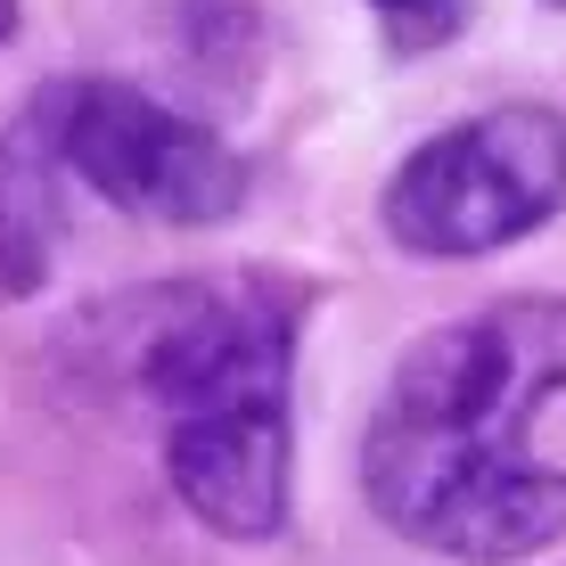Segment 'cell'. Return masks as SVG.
Returning a JSON list of instances; mask_svg holds the SVG:
<instances>
[{"label":"cell","mask_w":566,"mask_h":566,"mask_svg":"<svg viewBox=\"0 0 566 566\" xmlns=\"http://www.w3.org/2000/svg\"><path fill=\"white\" fill-rule=\"evenodd\" d=\"M312 287L263 263L181 271L148 280L132 296H99L66 328L74 386L107 402H140L156 427H181L206 411H263L296 402V337Z\"/></svg>","instance_id":"2"},{"label":"cell","mask_w":566,"mask_h":566,"mask_svg":"<svg viewBox=\"0 0 566 566\" xmlns=\"http://www.w3.org/2000/svg\"><path fill=\"white\" fill-rule=\"evenodd\" d=\"M386 17V50H436L468 25V0H369Z\"/></svg>","instance_id":"8"},{"label":"cell","mask_w":566,"mask_h":566,"mask_svg":"<svg viewBox=\"0 0 566 566\" xmlns=\"http://www.w3.org/2000/svg\"><path fill=\"white\" fill-rule=\"evenodd\" d=\"M124 25H140L156 66L213 107H239L271 66V25L255 0H124Z\"/></svg>","instance_id":"6"},{"label":"cell","mask_w":566,"mask_h":566,"mask_svg":"<svg viewBox=\"0 0 566 566\" xmlns=\"http://www.w3.org/2000/svg\"><path fill=\"white\" fill-rule=\"evenodd\" d=\"M57 239H66V165L42 99H25V115L0 132V304L42 296L57 271Z\"/></svg>","instance_id":"7"},{"label":"cell","mask_w":566,"mask_h":566,"mask_svg":"<svg viewBox=\"0 0 566 566\" xmlns=\"http://www.w3.org/2000/svg\"><path fill=\"white\" fill-rule=\"evenodd\" d=\"M165 484L213 542H271L296 510V402L156 427Z\"/></svg>","instance_id":"5"},{"label":"cell","mask_w":566,"mask_h":566,"mask_svg":"<svg viewBox=\"0 0 566 566\" xmlns=\"http://www.w3.org/2000/svg\"><path fill=\"white\" fill-rule=\"evenodd\" d=\"M551 9H566V0H551Z\"/></svg>","instance_id":"10"},{"label":"cell","mask_w":566,"mask_h":566,"mask_svg":"<svg viewBox=\"0 0 566 566\" xmlns=\"http://www.w3.org/2000/svg\"><path fill=\"white\" fill-rule=\"evenodd\" d=\"M50 115L57 165L83 189H99L115 213H140L165 230H213L247 206V156L206 124L198 107L156 99L124 74H83V83L33 91Z\"/></svg>","instance_id":"4"},{"label":"cell","mask_w":566,"mask_h":566,"mask_svg":"<svg viewBox=\"0 0 566 566\" xmlns=\"http://www.w3.org/2000/svg\"><path fill=\"white\" fill-rule=\"evenodd\" d=\"M378 525L452 566L566 542V296H501L402 345L361 427Z\"/></svg>","instance_id":"1"},{"label":"cell","mask_w":566,"mask_h":566,"mask_svg":"<svg viewBox=\"0 0 566 566\" xmlns=\"http://www.w3.org/2000/svg\"><path fill=\"white\" fill-rule=\"evenodd\" d=\"M566 206V115L542 99H501L436 132L386 172L378 230L419 263H476L517 247Z\"/></svg>","instance_id":"3"},{"label":"cell","mask_w":566,"mask_h":566,"mask_svg":"<svg viewBox=\"0 0 566 566\" xmlns=\"http://www.w3.org/2000/svg\"><path fill=\"white\" fill-rule=\"evenodd\" d=\"M17 25H25V0H0V42H17Z\"/></svg>","instance_id":"9"}]
</instances>
